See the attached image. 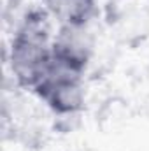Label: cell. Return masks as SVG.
<instances>
[{"instance_id": "6da1fadb", "label": "cell", "mask_w": 149, "mask_h": 151, "mask_svg": "<svg viewBox=\"0 0 149 151\" xmlns=\"http://www.w3.org/2000/svg\"><path fill=\"white\" fill-rule=\"evenodd\" d=\"M46 4L63 25H84L93 9V0H46Z\"/></svg>"}]
</instances>
